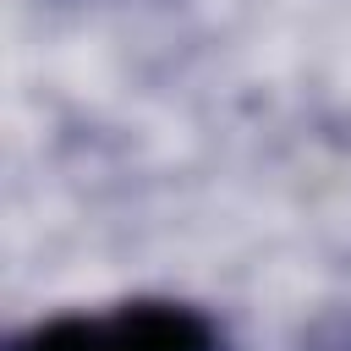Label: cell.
<instances>
[{
    "instance_id": "cell-2",
    "label": "cell",
    "mask_w": 351,
    "mask_h": 351,
    "mask_svg": "<svg viewBox=\"0 0 351 351\" xmlns=\"http://www.w3.org/2000/svg\"><path fill=\"white\" fill-rule=\"evenodd\" d=\"M302 351H351V307H340V313H324V318L307 329Z\"/></svg>"
},
{
    "instance_id": "cell-1",
    "label": "cell",
    "mask_w": 351,
    "mask_h": 351,
    "mask_svg": "<svg viewBox=\"0 0 351 351\" xmlns=\"http://www.w3.org/2000/svg\"><path fill=\"white\" fill-rule=\"evenodd\" d=\"M5 351H230L225 324L181 296H126L22 324Z\"/></svg>"
}]
</instances>
